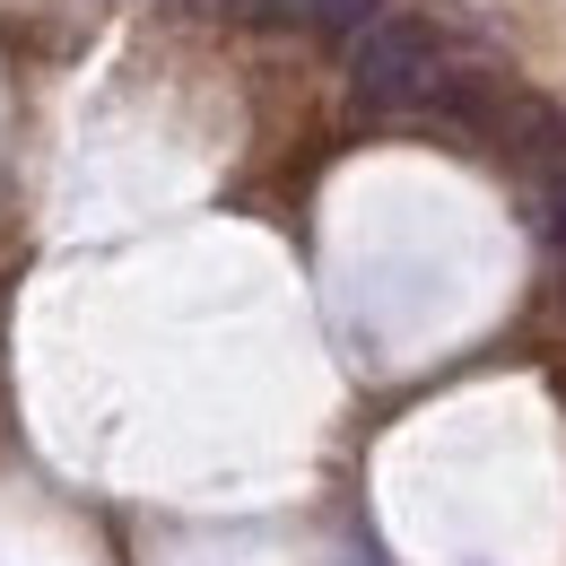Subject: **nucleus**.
<instances>
[{
  "label": "nucleus",
  "mask_w": 566,
  "mask_h": 566,
  "mask_svg": "<svg viewBox=\"0 0 566 566\" xmlns=\"http://www.w3.org/2000/svg\"><path fill=\"white\" fill-rule=\"evenodd\" d=\"M349 87L366 114H427L436 96H453V62L427 18H375L349 53Z\"/></svg>",
  "instance_id": "f257e3e1"
},
{
  "label": "nucleus",
  "mask_w": 566,
  "mask_h": 566,
  "mask_svg": "<svg viewBox=\"0 0 566 566\" xmlns=\"http://www.w3.org/2000/svg\"><path fill=\"white\" fill-rule=\"evenodd\" d=\"M384 18V0H287V27L305 35H366Z\"/></svg>",
  "instance_id": "f03ea898"
},
{
  "label": "nucleus",
  "mask_w": 566,
  "mask_h": 566,
  "mask_svg": "<svg viewBox=\"0 0 566 566\" xmlns=\"http://www.w3.org/2000/svg\"><path fill=\"white\" fill-rule=\"evenodd\" d=\"M184 18H227V27H287V0H175Z\"/></svg>",
  "instance_id": "7ed1b4c3"
},
{
  "label": "nucleus",
  "mask_w": 566,
  "mask_h": 566,
  "mask_svg": "<svg viewBox=\"0 0 566 566\" xmlns=\"http://www.w3.org/2000/svg\"><path fill=\"white\" fill-rule=\"evenodd\" d=\"M541 227L566 244V175H549V184H541Z\"/></svg>",
  "instance_id": "20e7f679"
}]
</instances>
